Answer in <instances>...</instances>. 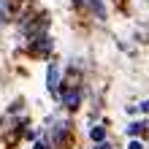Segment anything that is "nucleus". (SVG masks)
<instances>
[{
    "mask_svg": "<svg viewBox=\"0 0 149 149\" xmlns=\"http://www.w3.org/2000/svg\"><path fill=\"white\" fill-rule=\"evenodd\" d=\"M98 149H111V146H109L106 141H100V144H98Z\"/></svg>",
    "mask_w": 149,
    "mask_h": 149,
    "instance_id": "1a4fd4ad",
    "label": "nucleus"
},
{
    "mask_svg": "<svg viewBox=\"0 0 149 149\" xmlns=\"http://www.w3.org/2000/svg\"><path fill=\"white\" fill-rule=\"evenodd\" d=\"M144 127H146L144 122H136V125H130V127H127V133H130V136H136V133H141Z\"/></svg>",
    "mask_w": 149,
    "mask_h": 149,
    "instance_id": "39448f33",
    "label": "nucleus"
},
{
    "mask_svg": "<svg viewBox=\"0 0 149 149\" xmlns=\"http://www.w3.org/2000/svg\"><path fill=\"white\" fill-rule=\"evenodd\" d=\"M87 3H90L95 11H98V16H103V14H106V11H103V0H87Z\"/></svg>",
    "mask_w": 149,
    "mask_h": 149,
    "instance_id": "20e7f679",
    "label": "nucleus"
},
{
    "mask_svg": "<svg viewBox=\"0 0 149 149\" xmlns=\"http://www.w3.org/2000/svg\"><path fill=\"white\" fill-rule=\"evenodd\" d=\"M6 14H8V6H6V0H0V24H3Z\"/></svg>",
    "mask_w": 149,
    "mask_h": 149,
    "instance_id": "423d86ee",
    "label": "nucleus"
},
{
    "mask_svg": "<svg viewBox=\"0 0 149 149\" xmlns=\"http://www.w3.org/2000/svg\"><path fill=\"white\" fill-rule=\"evenodd\" d=\"M127 149H144V144H138V141H130V146Z\"/></svg>",
    "mask_w": 149,
    "mask_h": 149,
    "instance_id": "0eeeda50",
    "label": "nucleus"
},
{
    "mask_svg": "<svg viewBox=\"0 0 149 149\" xmlns=\"http://www.w3.org/2000/svg\"><path fill=\"white\" fill-rule=\"evenodd\" d=\"M90 138H92V141H103V138H106V130H103L100 125H95V127L90 130Z\"/></svg>",
    "mask_w": 149,
    "mask_h": 149,
    "instance_id": "7ed1b4c3",
    "label": "nucleus"
},
{
    "mask_svg": "<svg viewBox=\"0 0 149 149\" xmlns=\"http://www.w3.org/2000/svg\"><path fill=\"white\" fill-rule=\"evenodd\" d=\"M36 149H46V146H43V144H36Z\"/></svg>",
    "mask_w": 149,
    "mask_h": 149,
    "instance_id": "9d476101",
    "label": "nucleus"
},
{
    "mask_svg": "<svg viewBox=\"0 0 149 149\" xmlns=\"http://www.w3.org/2000/svg\"><path fill=\"white\" fill-rule=\"evenodd\" d=\"M46 87H49L52 92L60 90V65H57V63H52L49 71H46Z\"/></svg>",
    "mask_w": 149,
    "mask_h": 149,
    "instance_id": "f257e3e1",
    "label": "nucleus"
},
{
    "mask_svg": "<svg viewBox=\"0 0 149 149\" xmlns=\"http://www.w3.org/2000/svg\"><path fill=\"white\" fill-rule=\"evenodd\" d=\"M65 106H68V109H76V106H79V92H76V90L65 92Z\"/></svg>",
    "mask_w": 149,
    "mask_h": 149,
    "instance_id": "f03ea898",
    "label": "nucleus"
},
{
    "mask_svg": "<svg viewBox=\"0 0 149 149\" xmlns=\"http://www.w3.org/2000/svg\"><path fill=\"white\" fill-rule=\"evenodd\" d=\"M141 111H146V114H149V100H144V103H141Z\"/></svg>",
    "mask_w": 149,
    "mask_h": 149,
    "instance_id": "6e6552de",
    "label": "nucleus"
}]
</instances>
